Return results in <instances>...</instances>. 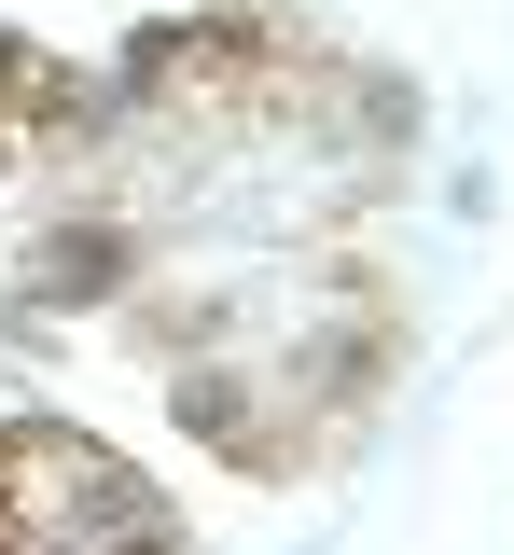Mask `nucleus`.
I'll list each match as a JSON object with an SVG mask.
<instances>
[{"mask_svg":"<svg viewBox=\"0 0 514 555\" xmlns=\"http://www.w3.org/2000/svg\"><path fill=\"white\" fill-rule=\"evenodd\" d=\"M140 278H153V222H140V208H112V195H70V208L28 222L0 306H28V320H112Z\"/></svg>","mask_w":514,"mask_h":555,"instance_id":"obj_1","label":"nucleus"},{"mask_svg":"<svg viewBox=\"0 0 514 555\" xmlns=\"http://www.w3.org/2000/svg\"><path fill=\"white\" fill-rule=\"evenodd\" d=\"M236 320H250V306H236L222 278H167V292H126V306H112V347L153 361V375H195V361L236 347Z\"/></svg>","mask_w":514,"mask_h":555,"instance_id":"obj_2","label":"nucleus"}]
</instances>
